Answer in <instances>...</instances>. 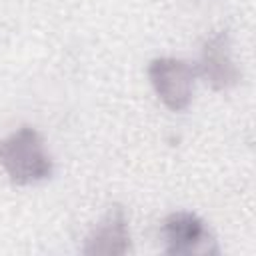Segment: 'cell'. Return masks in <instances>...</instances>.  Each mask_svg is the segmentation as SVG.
Masks as SVG:
<instances>
[{"label":"cell","instance_id":"obj_1","mask_svg":"<svg viewBox=\"0 0 256 256\" xmlns=\"http://www.w3.org/2000/svg\"><path fill=\"white\" fill-rule=\"evenodd\" d=\"M0 166L18 186L44 182L54 170L44 138L32 126H20L18 130L0 138Z\"/></svg>","mask_w":256,"mask_h":256},{"label":"cell","instance_id":"obj_2","mask_svg":"<svg viewBox=\"0 0 256 256\" xmlns=\"http://www.w3.org/2000/svg\"><path fill=\"white\" fill-rule=\"evenodd\" d=\"M164 252L176 256L192 254H218L220 248L208 224L194 212L178 210L164 218L162 222Z\"/></svg>","mask_w":256,"mask_h":256},{"label":"cell","instance_id":"obj_5","mask_svg":"<svg viewBox=\"0 0 256 256\" xmlns=\"http://www.w3.org/2000/svg\"><path fill=\"white\" fill-rule=\"evenodd\" d=\"M84 254H126L130 252V230L124 208L112 206L90 230Z\"/></svg>","mask_w":256,"mask_h":256},{"label":"cell","instance_id":"obj_3","mask_svg":"<svg viewBox=\"0 0 256 256\" xmlns=\"http://www.w3.org/2000/svg\"><path fill=\"white\" fill-rule=\"evenodd\" d=\"M148 78L156 96L162 100L166 108L180 112L190 106L194 94L196 70L186 60L170 58V56L154 58L148 64Z\"/></svg>","mask_w":256,"mask_h":256},{"label":"cell","instance_id":"obj_4","mask_svg":"<svg viewBox=\"0 0 256 256\" xmlns=\"http://www.w3.org/2000/svg\"><path fill=\"white\" fill-rule=\"evenodd\" d=\"M200 74L214 90H226L240 80V70L232 58V46L226 32L206 40L200 54Z\"/></svg>","mask_w":256,"mask_h":256}]
</instances>
